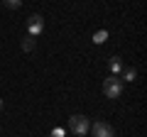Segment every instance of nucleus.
Instances as JSON below:
<instances>
[{
	"label": "nucleus",
	"instance_id": "nucleus-2",
	"mask_svg": "<svg viewBox=\"0 0 147 137\" xmlns=\"http://www.w3.org/2000/svg\"><path fill=\"white\" fill-rule=\"evenodd\" d=\"M69 127H71V132L76 137H86V135H88L91 122H88L86 115H71V118H69Z\"/></svg>",
	"mask_w": 147,
	"mask_h": 137
},
{
	"label": "nucleus",
	"instance_id": "nucleus-5",
	"mask_svg": "<svg viewBox=\"0 0 147 137\" xmlns=\"http://www.w3.org/2000/svg\"><path fill=\"white\" fill-rule=\"evenodd\" d=\"M108 68H110V76H118L123 71V61H120V56H113L108 61Z\"/></svg>",
	"mask_w": 147,
	"mask_h": 137
},
{
	"label": "nucleus",
	"instance_id": "nucleus-8",
	"mask_svg": "<svg viewBox=\"0 0 147 137\" xmlns=\"http://www.w3.org/2000/svg\"><path fill=\"white\" fill-rule=\"evenodd\" d=\"M3 5L10 7V10H17V7L22 5V0H3Z\"/></svg>",
	"mask_w": 147,
	"mask_h": 137
},
{
	"label": "nucleus",
	"instance_id": "nucleus-3",
	"mask_svg": "<svg viewBox=\"0 0 147 137\" xmlns=\"http://www.w3.org/2000/svg\"><path fill=\"white\" fill-rule=\"evenodd\" d=\"M88 132H93V137H115V130H113L108 122H103V120L93 122V125L88 127Z\"/></svg>",
	"mask_w": 147,
	"mask_h": 137
},
{
	"label": "nucleus",
	"instance_id": "nucleus-6",
	"mask_svg": "<svg viewBox=\"0 0 147 137\" xmlns=\"http://www.w3.org/2000/svg\"><path fill=\"white\" fill-rule=\"evenodd\" d=\"M34 37H30V34H27L25 39H22V49H25V52H34Z\"/></svg>",
	"mask_w": 147,
	"mask_h": 137
},
{
	"label": "nucleus",
	"instance_id": "nucleus-9",
	"mask_svg": "<svg viewBox=\"0 0 147 137\" xmlns=\"http://www.w3.org/2000/svg\"><path fill=\"white\" fill-rule=\"evenodd\" d=\"M105 37H108V32H105V30H100L98 34L93 37V42H96V44H103V42H105Z\"/></svg>",
	"mask_w": 147,
	"mask_h": 137
},
{
	"label": "nucleus",
	"instance_id": "nucleus-7",
	"mask_svg": "<svg viewBox=\"0 0 147 137\" xmlns=\"http://www.w3.org/2000/svg\"><path fill=\"white\" fill-rule=\"evenodd\" d=\"M135 79H137V71H135V68H125V71H123V79H120V81H130V83H132Z\"/></svg>",
	"mask_w": 147,
	"mask_h": 137
},
{
	"label": "nucleus",
	"instance_id": "nucleus-4",
	"mask_svg": "<svg viewBox=\"0 0 147 137\" xmlns=\"http://www.w3.org/2000/svg\"><path fill=\"white\" fill-rule=\"evenodd\" d=\"M42 30H44V17H42V15L27 17V32H30V37H37Z\"/></svg>",
	"mask_w": 147,
	"mask_h": 137
},
{
	"label": "nucleus",
	"instance_id": "nucleus-1",
	"mask_svg": "<svg viewBox=\"0 0 147 137\" xmlns=\"http://www.w3.org/2000/svg\"><path fill=\"white\" fill-rule=\"evenodd\" d=\"M120 93H123V81L118 76H108L103 81V95L110 98V100H115V98H120Z\"/></svg>",
	"mask_w": 147,
	"mask_h": 137
},
{
	"label": "nucleus",
	"instance_id": "nucleus-10",
	"mask_svg": "<svg viewBox=\"0 0 147 137\" xmlns=\"http://www.w3.org/2000/svg\"><path fill=\"white\" fill-rule=\"evenodd\" d=\"M0 110H3V98H0Z\"/></svg>",
	"mask_w": 147,
	"mask_h": 137
}]
</instances>
